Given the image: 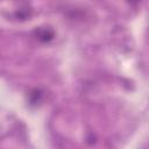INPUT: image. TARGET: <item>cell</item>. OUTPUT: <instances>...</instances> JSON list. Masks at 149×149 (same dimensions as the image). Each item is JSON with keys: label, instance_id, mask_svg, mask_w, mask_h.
I'll list each match as a JSON object with an SVG mask.
<instances>
[{"label": "cell", "instance_id": "1", "mask_svg": "<svg viewBox=\"0 0 149 149\" xmlns=\"http://www.w3.org/2000/svg\"><path fill=\"white\" fill-rule=\"evenodd\" d=\"M35 36L41 42H49L54 37V30L50 27H38L35 29Z\"/></svg>", "mask_w": 149, "mask_h": 149}, {"label": "cell", "instance_id": "2", "mask_svg": "<svg viewBox=\"0 0 149 149\" xmlns=\"http://www.w3.org/2000/svg\"><path fill=\"white\" fill-rule=\"evenodd\" d=\"M128 2H130V3H136V2H139L140 0H127Z\"/></svg>", "mask_w": 149, "mask_h": 149}]
</instances>
